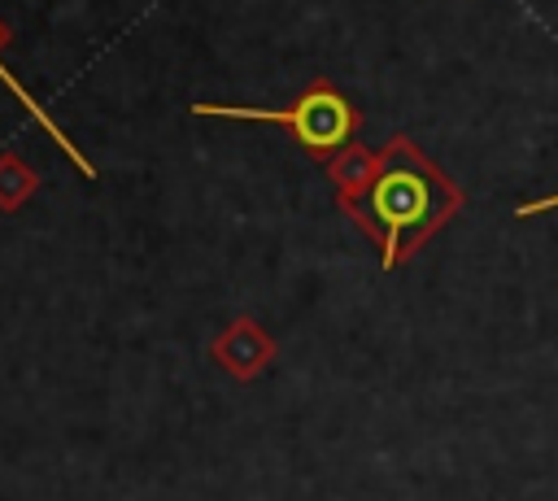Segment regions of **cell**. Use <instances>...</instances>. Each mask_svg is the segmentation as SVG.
<instances>
[{"mask_svg":"<svg viewBox=\"0 0 558 501\" xmlns=\"http://www.w3.org/2000/svg\"><path fill=\"white\" fill-rule=\"evenodd\" d=\"M458 209H462V187L410 135H392L379 148V170H375L371 187L344 213L375 240L379 266L397 270Z\"/></svg>","mask_w":558,"mask_h":501,"instance_id":"cell-1","label":"cell"},{"mask_svg":"<svg viewBox=\"0 0 558 501\" xmlns=\"http://www.w3.org/2000/svg\"><path fill=\"white\" fill-rule=\"evenodd\" d=\"M192 113L201 118H231V122H270V126H283L310 157H331L340 152L344 144H353L357 126H362V113L327 83V78H314L292 105L283 109H262V105H214V100H196Z\"/></svg>","mask_w":558,"mask_h":501,"instance_id":"cell-2","label":"cell"},{"mask_svg":"<svg viewBox=\"0 0 558 501\" xmlns=\"http://www.w3.org/2000/svg\"><path fill=\"white\" fill-rule=\"evenodd\" d=\"M209 357H214L231 379L253 383V379L270 366V357H275V340H270V331H266L257 318L240 314V318H231V322L209 340Z\"/></svg>","mask_w":558,"mask_h":501,"instance_id":"cell-3","label":"cell"},{"mask_svg":"<svg viewBox=\"0 0 558 501\" xmlns=\"http://www.w3.org/2000/svg\"><path fill=\"white\" fill-rule=\"evenodd\" d=\"M4 44H9V26L0 22V48H4ZM0 83H4V87H9V96H13V100H17V105H22V109H26V113L39 122V131H44V135H48V139H52V144H57V148L70 157V166H74L83 179H96L92 157H83V148H78V144H74V139H70V135H65L57 122H52V113H44V105H39V100L26 91V83H22V78H17V74L4 65V57H0Z\"/></svg>","mask_w":558,"mask_h":501,"instance_id":"cell-4","label":"cell"},{"mask_svg":"<svg viewBox=\"0 0 558 501\" xmlns=\"http://www.w3.org/2000/svg\"><path fill=\"white\" fill-rule=\"evenodd\" d=\"M375 170H379V152L362 148L357 139L344 144L340 152H331V157H327V179H331V187H336V205L349 209L353 200H362V192L371 187Z\"/></svg>","mask_w":558,"mask_h":501,"instance_id":"cell-5","label":"cell"},{"mask_svg":"<svg viewBox=\"0 0 558 501\" xmlns=\"http://www.w3.org/2000/svg\"><path fill=\"white\" fill-rule=\"evenodd\" d=\"M35 192H39V174L13 148H4L0 152V213H17Z\"/></svg>","mask_w":558,"mask_h":501,"instance_id":"cell-6","label":"cell"},{"mask_svg":"<svg viewBox=\"0 0 558 501\" xmlns=\"http://www.w3.org/2000/svg\"><path fill=\"white\" fill-rule=\"evenodd\" d=\"M549 209H558V196H541V200H527V205H519V209H514V218H532V213H549Z\"/></svg>","mask_w":558,"mask_h":501,"instance_id":"cell-7","label":"cell"}]
</instances>
